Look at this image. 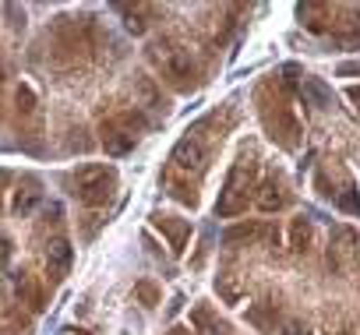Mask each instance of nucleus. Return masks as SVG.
<instances>
[{
  "mask_svg": "<svg viewBox=\"0 0 360 335\" xmlns=\"http://www.w3.org/2000/svg\"><path fill=\"white\" fill-rule=\"evenodd\" d=\"M117 11H120V15H127V29H131V32H134V36H141V32H145V22H141V18H138V11H131V8H127V4H120V8H117Z\"/></svg>",
  "mask_w": 360,
  "mask_h": 335,
  "instance_id": "a211bd4d",
  "label": "nucleus"
},
{
  "mask_svg": "<svg viewBox=\"0 0 360 335\" xmlns=\"http://www.w3.org/2000/svg\"><path fill=\"white\" fill-rule=\"evenodd\" d=\"M39 202H43V191H39L36 180H25V188L15 191V212H18V216H29Z\"/></svg>",
  "mask_w": 360,
  "mask_h": 335,
  "instance_id": "4468645a",
  "label": "nucleus"
},
{
  "mask_svg": "<svg viewBox=\"0 0 360 335\" xmlns=\"http://www.w3.org/2000/svg\"><path fill=\"white\" fill-rule=\"evenodd\" d=\"M169 335H184V331H180V328H176V331H169Z\"/></svg>",
  "mask_w": 360,
  "mask_h": 335,
  "instance_id": "5701e85b",
  "label": "nucleus"
},
{
  "mask_svg": "<svg viewBox=\"0 0 360 335\" xmlns=\"http://www.w3.org/2000/svg\"><path fill=\"white\" fill-rule=\"evenodd\" d=\"M339 74L346 78V74H360V64H339Z\"/></svg>",
  "mask_w": 360,
  "mask_h": 335,
  "instance_id": "412c9836",
  "label": "nucleus"
},
{
  "mask_svg": "<svg viewBox=\"0 0 360 335\" xmlns=\"http://www.w3.org/2000/svg\"><path fill=\"white\" fill-rule=\"evenodd\" d=\"M279 335H311V328H307V324H300V321H286Z\"/></svg>",
  "mask_w": 360,
  "mask_h": 335,
  "instance_id": "aec40b11",
  "label": "nucleus"
},
{
  "mask_svg": "<svg viewBox=\"0 0 360 335\" xmlns=\"http://www.w3.org/2000/svg\"><path fill=\"white\" fill-rule=\"evenodd\" d=\"M300 99H304V106H311V110H332V106H335V92H332L321 78H314V74H304V78H300Z\"/></svg>",
  "mask_w": 360,
  "mask_h": 335,
  "instance_id": "6e6552de",
  "label": "nucleus"
},
{
  "mask_svg": "<svg viewBox=\"0 0 360 335\" xmlns=\"http://www.w3.org/2000/svg\"><path fill=\"white\" fill-rule=\"evenodd\" d=\"M152 223L169 237V247H173V254H180L184 251V240H188V233H191V223L188 219H173V216H152Z\"/></svg>",
  "mask_w": 360,
  "mask_h": 335,
  "instance_id": "f8f14e48",
  "label": "nucleus"
},
{
  "mask_svg": "<svg viewBox=\"0 0 360 335\" xmlns=\"http://www.w3.org/2000/svg\"><path fill=\"white\" fill-rule=\"evenodd\" d=\"M255 184H258V162H255V159H248V155H244V159H237V162H233V170L226 173L223 191H219L216 216L230 219V216L244 212V209H248V198H251V191H255Z\"/></svg>",
  "mask_w": 360,
  "mask_h": 335,
  "instance_id": "f257e3e1",
  "label": "nucleus"
},
{
  "mask_svg": "<svg viewBox=\"0 0 360 335\" xmlns=\"http://www.w3.org/2000/svg\"><path fill=\"white\" fill-rule=\"evenodd\" d=\"M195 324H198V328H205V335H226V331H230L223 321H212L205 307H202V310H195Z\"/></svg>",
  "mask_w": 360,
  "mask_h": 335,
  "instance_id": "f3484780",
  "label": "nucleus"
},
{
  "mask_svg": "<svg viewBox=\"0 0 360 335\" xmlns=\"http://www.w3.org/2000/svg\"><path fill=\"white\" fill-rule=\"evenodd\" d=\"M103 145H106L110 155H127V152L138 145V131L127 127L124 120H113V124L103 131Z\"/></svg>",
  "mask_w": 360,
  "mask_h": 335,
  "instance_id": "1a4fd4ad",
  "label": "nucleus"
},
{
  "mask_svg": "<svg viewBox=\"0 0 360 335\" xmlns=\"http://www.w3.org/2000/svg\"><path fill=\"white\" fill-rule=\"evenodd\" d=\"M258 191H262V195H258V209H262V212H279V209H286V191H283L279 180H265Z\"/></svg>",
  "mask_w": 360,
  "mask_h": 335,
  "instance_id": "ddd939ff",
  "label": "nucleus"
},
{
  "mask_svg": "<svg viewBox=\"0 0 360 335\" xmlns=\"http://www.w3.org/2000/svg\"><path fill=\"white\" fill-rule=\"evenodd\" d=\"M169 162L176 166V170H184V173H191V170H202L205 166V145H202V124L195 127V131H188L184 138L176 141V148H173V155H169Z\"/></svg>",
  "mask_w": 360,
  "mask_h": 335,
  "instance_id": "423d86ee",
  "label": "nucleus"
},
{
  "mask_svg": "<svg viewBox=\"0 0 360 335\" xmlns=\"http://www.w3.org/2000/svg\"><path fill=\"white\" fill-rule=\"evenodd\" d=\"M314 191H318L325 202H332L339 212L360 219V191H356V184H353L349 177H339V184H335L328 170H318V177H314Z\"/></svg>",
  "mask_w": 360,
  "mask_h": 335,
  "instance_id": "20e7f679",
  "label": "nucleus"
},
{
  "mask_svg": "<svg viewBox=\"0 0 360 335\" xmlns=\"http://www.w3.org/2000/svg\"><path fill=\"white\" fill-rule=\"evenodd\" d=\"M71 258H75V251H71V244L64 237L50 240V247H46V272L53 279H64L71 272Z\"/></svg>",
  "mask_w": 360,
  "mask_h": 335,
  "instance_id": "9b49d317",
  "label": "nucleus"
},
{
  "mask_svg": "<svg viewBox=\"0 0 360 335\" xmlns=\"http://www.w3.org/2000/svg\"><path fill=\"white\" fill-rule=\"evenodd\" d=\"M307 244H311V223L300 216L293 219V251H307Z\"/></svg>",
  "mask_w": 360,
  "mask_h": 335,
  "instance_id": "dca6fc26",
  "label": "nucleus"
},
{
  "mask_svg": "<svg viewBox=\"0 0 360 335\" xmlns=\"http://www.w3.org/2000/svg\"><path fill=\"white\" fill-rule=\"evenodd\" d=\"M276 303H265V307H251L248 310V317H251V324L255 328H262V331H272L276 328V317H269V310H272Z\"/></svg>",
  "mask_w": 360,
  "mask_h": 335,
  "instance_id": "2eb2a0df",
  "label": "nucleus"
},
{
  "mask_svg": "<svg viewBox=\"0 0 360 335\" xmlns=\"http://www.w3.org/2000/svg\"><path fill=\"white\" fill-rule=\"evenodd\" d=\"M152 57H155V64L162 67V74L173 85L188 88L195 81V60H191V53L184 46H176V43H155L152 46Z\"/></svg>",
  "mask_w": 360,
  "mask_h": 335,
  "instance_id": "7ed1b4c3",
  "label": "nucleus"
},
{
  "mask_svg": "<svg viewBox=\"0 0 360 335\" xmlns=\"http://www.w3.org/2000/svg\"><path fill=\"white\" fill-rule=\"evenodd\" d=\"M356 233L353 230H346V226H335L332 230V247H328V261H335L339 268L342 265H349L353 258H356Z\"/></svg>",
  "mask_w": 360,
  "mask_h": 335,
  "instance_id": "9d476101",
  "label": "nucleus"
},
{
  "mask_svg": "<svg viewBox=\"0 0 360 335\" xmlns=\"http://www.w3.org/2000/svg\"><path fill=\"white\" fill-rule=\"evenodd\" d=\"M262 103V99H258ZM269 106V103H265ZM276 117H262L265 120V131H269V138L272 141H279L283 148H297V141H300V124H297V117H293V110L286 106V99H283V81L276 85Z\"/></svg>",
  "mask_w": 360,
  "mask_h": 335,
  "instance_id": "39448f33",
  "label": "nucleus"
},
{
  "mask_svg": "<svg viewBox=\"0 0 360 335\" xmlns=\"http://www.w3.org/2000/svg\"><path fill=\"white\" fill-rule=\"evenodd\" d=\"M11 254H15V247H11V240H8V233H0V268H8V261H11Z\"/></svg>",
  "mask_w": 360,
  "mask_h": 335,
  "instance_id": "6ab92c4d",
  "label": "nucleus"
},
{
  "mask_svg": "<svg viewBox=\"0 0 360 335\" xmlns=\"http://www.w3.org/2000/svg\"><path fill=\"white\" fill-rule=\"evenodd\" d=\"M258 240H276L279 244V230L269 226V223H237L223 233V244L226 247H237V244H258Z\"/></svg>",
  "mask_w": 360,
  "mask_h": 335,
  "instance_id": "0eeeda50",
  "label": "nucleus"
},
{
  "mask_svg": "<svg viewBox=\"0 0 360 335\" xmlns=\"http://www.w3.org/2000/svg\"><path fill=\"white\" fill-rule=\"evenodd\" d=\"M113 191H117V170H113V166L92 162V166H82V170L75 173V195L89 209L106 205L113 198Z\"/></svg>",
  "mask_w": 360,
  "mask_h": 335,
  "instance_id": "f03ea898",
  "label": "nucleus"
},
{
  "mask_svg": "<svg viewBox=\"0 0 360 335\" xmlns=\"http://www.w3.org/2000/svg\"><path fill=\"white\" fill-rule=\"evenodd\" d=\"M346 96H349V103H353V106H356V113H360V85H353Z\"/></svg>",
  "mask_w": 360,
  "mask_h": 335,
  "instance_id": "4be33fe9",
  "label": "nucleus"
}]
</instances>
